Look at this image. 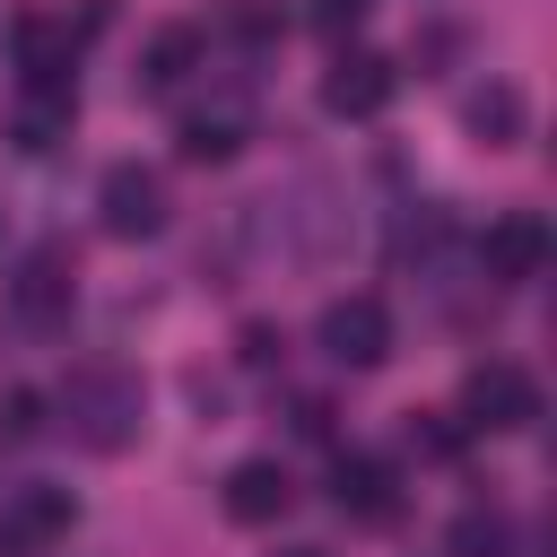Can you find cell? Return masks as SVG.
Instances as JSON below:
<instances>
[{"label": "cell", "mask_w": 557, "mask_h": 557, "mask_svg": "<svg viewBox=\"0 0 557 557\" xmlns=\"http://www.w3.org/2000/svg\"><path fill=\"white\" fill-rule=\"evenodd\" d=\"M70 531H78V496H70V487L26 479V487L0 496V557H44V548H61Z\"/></svg>", "instance_id": "cell-4"}, {"label": "cell", "mask_w": 557, "mask_h": 557, "mask_svg": "<svg viewBox=\"0 0 557 557\" xmlns=\"http://www.w3.org/2000/svg\"><path fill=\"white\" fill-rule=\"evenodd\" d=\"M278 557H322V548H278Z\"/></svg>", "instance_id": "cell-22"}, {"label": "cell", "mask_w": 557, "mask_h": 557, "mask_svg": "<svg viewBox=\"0 0 557 557\" xmlns=\"http://www.w3.org/2000/svg\"><path fill=\"white\" fill-rule=\"evenodd\" d=\"M461 122H470V139H479V148H513V139L531 131V104H522V87H513V78H487V87L461 104Z\"/></svg>", "instance_id": "cell-15"}, {"label": "cell", "mask_w": 557, "mask_h": 557, "mask_svg": "<svg viewBox=\"0 0 557 557\" xmlns=\"http://www.w3.org/2000/svg\"><path fill=\"white\" fill-rule=\"evenodd\" d=\"M409 444H418L426 461H453V453H461V418H444V409H418V418H409Z\"/></svg>", "instance_id": "cell-18"}, {"label": "cell", "mask_w": 557, "mask_h": 557, "mask_svg": "<svg viewBox=\"0 0 557 557\" xmlns=\"http://www.w3.org/2000/svg\"><path fill=\"white\" fill-rule=\"evenodd\" d=\"M218 505H226V522H244V531H261V522H278V513L296 505V479H287V461H270V453H252V461H235V470L218 479Z\"/></svg>", "instance_id": "cell-10"}, {"label": "cell", "mask_w": 557, "mask_h": 557, "mask_svg": "<svg viewBox=\"0 0 557 557\" xmlns=\"http://www.w3.org/2000/svg\"><path fill=\"white\" fill-rule=\"evenodd\" d=\"M479 270H487V287H531V278L548 270V218H540V209H505V218H487V235H479Z\"/></svg>", "instance_id": "cell-7"}, {"label": "cell", "mask_w": 557, "mask_h": 557, "mask_svg": "<svg viewBox=\"0 0 557 557\" xmlns=\"http://www.w3.org/2000/svg\"><path fill=\"white\" fill-rule=\"evenodd\" d=\"M453 557H513V513H505V505L453 513Z\"/></svg>", "instance_id": "cell-16"}, {"label": "cell", "mask_w": 557, "mask_h": 557, "mask_svg": "<svg viewBox=\"0 0 557 557\" xmlns=\"http://www.w3.org/2000/svg\"><path fill=\"white\" fill-rule=\"evenodd\" d=\"M235 35L270 44V35H278V9H270V0H235Z\"/></svg>", "instance_id": "cell-19"}, {"label": "cell", "mask_w": 557, "mask_h": 557, "mask_svg": "<svg viewBox=\"0 0 557 557\" xmlns=\"http://www.w3.org/2000/svg\"><path fill=\"white\" fill-rule=\"evenodd\" d=\"M392 96H400V70L383 52H339L322 70V113H339V122H374Z\"/></svg>", "instance_id": "cell-8"}, {"label": "cell", "mask_w": 557, "mask_h": 557, "mask_svg": "<svg viewBox=\"0 0 557 557\" xmlns=\"http://www.w3.org/2000/svg\"><path fill=\"white\" fill-rule=\"evenodd\" d=\"M531 418H540V383L513 357L470 366V383H461V435H522Z\"/></svg>", "instance_id": "cell-3"}, {"label": "cell", "mask_w": 557, "mask_h": 557, "mask_svg": "<svg viewBox=\"0 0 557 557\" xmlns=\"http://www.w3.org/2000/svg\"><path fill=\"white\" fill-rule=\"evenodd\" d=\"M44 426H52V418H44V392L9 383V392H0V435H9V444H35Z\"/></svg>", "instance_id": "cell-17"}, {"label": "cell", "mask_w": 557, "mask_h": 557, "mask_svg": "<svg viewBox=\"0 0 557 557\" xmlns=\"http://www.w3.org/2000/svg\"><path fill=\"white\" fill-rule=\"evenodd\" d=\"M52 426L78 444V453H131L139 426H148V383L131 366H70L61 392H52Z\"/></svg>", "instance_id": "cell-1"}, {"label": "cell", "mask_w": 557, "mask_h": 557, "mask_svg": "<svg viewBox=\"0 0 557 557\" xmlns=\"http://www.w3.org/2000/svg\"><path fill=\"white\" fill-rule=\"evenodd\" d=\"M278 348H287V339H278L270 322H244V366H278Z\"/></svg>", "instance_id": "cell-20"}, {"label": "cell", "mask_w": 557, "mask_h": 557, "mask_svg": "<svg viewBox=\"0 0 557 557\" xmlns=\"http://www.w3.org/2000/svg\"><path fill=\"white\" fill-rule=\"evenodd\" d=\"M70 122H78V96H61V87H26L17 113H9V139H17L26 157H52V148L70 139Z\"/></svg>", "instance_id": "cell-13"}, {"label": "cell", "mask_w": 557, "mask_h": 557, "mask_svg": "<svg viewBox=\"0 0 557 557\" xmlns=\"http://www.w3.org/2000/svg\"><path fill=\"white\" fill-rule=\"evenodd\" d=\"M70 296H78V252H70V244H35V252L17 261V278H9V305H17L26 322H61Z\"/></svg>", "instance_id": "cell-9"}, {"label": "cell", "mask_w": 557, "mask_h": 557, "mask_svg": "<svg viewBox=\"0 0 557 557\" xmlns=\"http://www.w3.org/2000/svg\"><path fill=\"white\" fill-rule=\"evenodd\" d=\"M366 17V0H313V26L322 35H339V26H357Z\"/></svg>", "instance_id": "cell-21"}, {"label": "cell", "mask_w": 557, "mask_h": 557, "mask_svg": "<svg viewBox=\"0 0 557 557\" xmlns=\"http://www.w3.org/2000/svg\"><path fill=\"white\" fill-rule=\"evenodd\" d=\"M96 218H104V235H122V244L165 235V174L139 165V157L104 165V183H96Z\"/></svg>", "instance_id": "cell-5"}, {"label": "cell", "mask_w": 557, "mask_h": 557, "mask_svg": "<svg viewBox=\"0 0 557 557\" xmlns=\"http://www.w3.org/2000/svg\"><path fill=\"white\" fill-rule=\"evenodd\" d=\"M331 505L357 531H392L400 522V470L383 453H331Z\"/></svg>", "instance_id": "cell-6"}, {"label": "cell", "mask_w": 557, "mask_h": 557, "mask_svg": "<svg viewBox=\"0 0 557 557\" xmlns=\"http://www.w3.org/2000/svg\"><path fill=\"white\" fill-rule=\"evenodd\" d=\"M200 52H209V35H200V26H157V35H148V52H139V70H131V78H139V96H174V87L200 70Z\"/></svg>", "instance_id": "cell-12"}, {"label": "cell", "mask_w": 557, "mask_h": 557, "mask_svg": "<svg viewBox=\"0 0 557 557\" xmlns=\"http://www.w3.org/2000/svg\"><path fill=\"white\" fill-rule=\"evenodd\" d=\"M244 139H252V113H244V104L183 113V131H174V148H183L191 165H226V157H244Z\"/></svg>", "instance_id": "cell-14"}, {"label": "cell", "mask_w": 557, "mask_h": 557, "mask_svg": "<svg viewBox=\"0 0 557 557\" xmlns=\"http://www.w3.org/2000/svg\"><path fill=\"white\" fill-rule=\"evenodd\" d=\"M9 44H17V78H26V87H61V96H78V87H70V61H78L70 17H17Z\"/></svg>", "instance_id": "cell-11"}, {"label": "cell", "mask_w": 557, "mask_h": 557, "mask_svg": "<svg viewBox=\"0 0 557 557\" xmlns=\"http://www.w3.org/2000/svg\"><path fill=\"white\" fill-rule=\"evenodd\" d=\"M313 339H322V357H331V366H348V374H374V366L392 357V305H383L374 287H357V296H331V305H322V322H313Z\"/></svg>", "instance_id": "cell-2"}]
</instances>
